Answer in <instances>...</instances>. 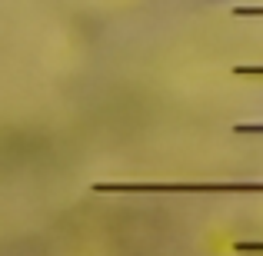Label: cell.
<instances>
[{"label": "cell", "instance_id": "obj_1", "mask_svg": "<svg viewBox=\"0 0 263 256\" xmlns=\"http://www.w3.org/2000/svg\"><path fill=\"white\" fill-rule=\"evenodd\" d=\"M93 193H263V180H100Z\"/></svg>", "mask_w": 263, "mask_h": 256}, {"label": "cell", "instance_id": "obj_2", "mask_svg": "<svg viewBox=\"0 0 263 256\" xmlns=\"http://www.w3.org/2000/svg\"><path fill=\"white\" fill-rule=\"evenodd\" d=\"M237 136H263V123H233Z\"/></svg>", "mask_w": 263, "mask_h": 256}, {"label": "cell", "instance_id": "obj_3", "mask_svg": "<svg viewBox=\"0 0 263 256\" xmlns=\"http://www.w3.org/2000/svg\"><path fill=\"white\" fill-rule=\"evenodd\" d=\"M233 77H263V64H243V67H233Z\"/></svg>", "mask_w": 263, "mask_h": 256}, {"label": "cell", "instance_id": "obj_4", "mask_svg": "<svg viewBox=\"0 0 263 256\" xmlns=\"http://www.w3.org/2000/svg\"><path fill=\"white\" fill-rule=\"evenodd\" d=\"M233 250H237V253H263V243H253V240H237V243H233Z\"/></svg>", "mask_w": 263, "mask_h": 256}, {"label": "cell", "instance_id": "obj_5", "mask_svg": "<svg viewBox=\"0 0 263 256\" xmlns=\"http://www.w3.org/2000/svg\"><path fill=\"white\" fill-rule=\"evenodd\" d=\"M233 17H263V7H230Z\"/></svg>", "mask_w": 263, "mask_h": 256}]
</instances>
